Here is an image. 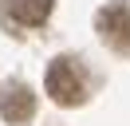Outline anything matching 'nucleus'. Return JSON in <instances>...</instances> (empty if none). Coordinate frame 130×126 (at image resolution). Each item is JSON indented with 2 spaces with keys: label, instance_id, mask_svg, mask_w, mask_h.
Instances as JSON below:
<instances>
[{
  "label": "nucleus",
  "instance_id": "f03ea898",
  "mask_svg": "<svg viewBox=\"0 0 130 126\" xmlns=\"http://www.w3.org/2000/svg\"><path fill=\"white\" fill-rule=\"evenodd\" d=\"M47 94L59 102V106H79L87 99V87H83V75L71 59H55L47 67Z\"/></svg>",
  "mask_w": 130,
  "mask_h": 126
},
{
  "label": "nucleus",
  "instance_id": "7ed1b4c3",
  "mask_svg": "<svg viewBox=\"0 0 130 126\" xmlns=\"http://www.w3.org/2000/svg\"><path fill=\"white\" fill-rule=\"evenodd\" d=\"M36 114V94H32V87L28 83H4V91H0V118L4 122H28V118Z\"/></svg>",
  "mask_w": 130,
  "mask_h": 126
},
{
  "label": "nucleus",
  "instance_id": "f257e3e1",
  "mask_svg": "<svg viewBox=\"0 0 130 126\" xmlns=\"http://www.w3.org/2000/svg\"><path fill=\"white\" fill-rule=\"evenodd\" d=\"M95 28L103 36V43L118 55H130V4L126 0H114V4L99 8L95 16Z\"/></svg>",
  "mask_w": 130,
  "mask_h": 126
},
{
  "label": "nucleus",
  "instance_id": "20e7f679",
  "mask_svg": "<svg viewBox=\"0 0 130 126\" xmlns=\"http://www.w3.org/2000/svg\"><path fill=\"white\" fill-rule=\"evenodd\" d=\"M51 4L55 0H4V16L20 28H40L51 16Z\"/></svg>",
  "mask_w": 130,
  "mask_h": 126
}]
</instances>
